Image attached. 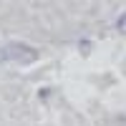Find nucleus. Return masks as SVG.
Masks as SVG:
<instances>
[{"label":"nucleus","mask_w":126,"mask_h":126,"mask_svg":"<svg viewBox=\"0 0 126 126\" xmlns=\"http://www.w3.org/2000/svg\"><path fill=\"white\" fill-rule=\"evenodd\" d=\"M0 61H15V63H33L38 61V50L23 46V43H10L5 48H0Z\"/></svg>","instance_id":"obj_1"}]
</instances>
